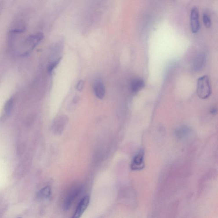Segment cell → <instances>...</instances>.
<instances>
[{
    "mask_svg": "<svg viewBox=\"0 0 218 218\" xmlns=\"http://www.w3.org/2000/svg\"><path fill=\"white\" fill-rule=\"evenodd\" d=\"M203 22L206 27L209 28L211 26V20L208 14L204 13L203 14Z\"/></svg>",
    "mask_w": 218,
    "mask_h": 218,
    "instance_id": "obj_14",
    "label": "cell"
},
{
    "mask_svg": "<svg viewBox=\"0 0 218 218\" xmlns=\"http://www.w3.org/2000/svg\"><path fill=\"white\" fill-rule=\"evenodd\" d=\"M13 100L12 98L9 99L4 106V110L7 115H9L11 112L13 106Z\"/></svg>",
    "mask_w": 218,
    "mask_h": 218,
    "instance_id": "obj_12",
    "label": "cell"
},
{
    "mask_svg": "<svg viewBox=\"0 0 218 218\" xmlns=\"http://www.w3.org/2000/svg\"><path fill=\"white\" fill-rule=\"evenodd\" d=\"M93 90L95 96L100 99H102L105 95V88L104 84L100 80L95 81L93 84Z\"/></svg>",
    "mask_w": 218,
    "mask_h": 218,
    "instance_id": "obj_8",
    "label": "cell"
},
{
    "mask_svg": "<svg viewBox=\"0 0 218 218\" xmlns=\"http://www.w3.org/2000/svg\"><path fill=\"white\" fill-rule=\"evenodd\" d=\"M44 38L43 34L41 32L32 34L27 37L23 44V50L22 55L26 56L33 50Z\"/></svg>",
    "mask_w": 218,
    "mask_h": 218,
    "instance_id": "obj_2",
    "label": "cell"
},
{
    "mask_svg": "<svg viewBox=\"0 0 218 218\" xmlns=\"http://www.w3.org/2000/svg\"><path fill=\"white\" fill-rule=\"evenodd\" d=\"M83 85H84L83 81L82 80L79 81L78 82L76 85V89L79 91H81L83 89Z\"/></svg>",
    "mask_w": 218,
    "mask_h": 218,
    "instance_id": "obj_15",
    "label": "cell"
},
{
    "mask_svg": "<svg viewBox=\"0 0 218 218\" xmlns=\"http://www.w3.org/2000/svg\"><path fill=\"white\" fill-rule=\"evenodd\" d=\"M190 27L192 33H196L200 29L199 12L198 8L194 7L192 8L190 12Z\"/></svg>",
    "mask_w": 218,
    "mask_h": 218,
    "instance_id": "obj_5",
    "label": "cell"
},
{
    "mask_svg": "<svg viewBox=\"0 0 218 218\" xmlns=\"http://www.w3.org/2000/svg\"><path fill=\"white\" fill-rule=\"evenodd\" d=\"M82 188L80 186H75L70 189L65 196L62 202L63 209L68 210L70 208L79 195L81 193Z\"/></svg>",
    "mask_w": 218,
    "mask_h": 218,
    "instance_id": "obj_3",
    "label": "cell"
},
{
    "mask_svg": "<svg viewBox=\"0 0 218 218\" xmlns=\"http://www.w3.org/2000/svg\"><path fill=\"white\" fill-rule=\"evenodd\" d=\"M61 60V58L58 59L57 60L54 61L49 64L48 67V71L50 74L52 72L54 69L57 67Z\"/></svg>",
    "mask_w": 218,
    "mask_h": 218,
    "instance_id": "obj_13",
    "label": "cell"
},
{
    "mask_svg": "<svg viewBox=\"0 0 218 218\" xmlns=\"http://www.w3.org/2000/svg\"></svg>",
    "mask_w": 218,
    "mask_h": 218,
    "instance_id": "obj_16",
    "label": "cell"
},
{
    "mask_svg": "<svg viewBox=\"0 0 218 218\" xmlns=\"http://www.w3.org/2000/svg\"><path fill=\"white\" fill-rule=\"evenodd\" d=\"M206 61V57L204 52L198 53L194 57L192 63V68L193 70L198 72L204 68Z\"/></svg>",
    "mask_w": 218,
    "mask_h": 218,
    "instance_id": "obj_6",
    "label": "cell"
},
{
    "mask_svg": "<svg viewBox=\"0 0 218 218\" xmlns=\"http://www.w3.org/2000/svg\"><path fill=\"white\" fill-rule=\"evenodd\" d=\"M51 195V189L50 186H46L42 188L37 193L38 199H46L50 197Z\"/></svg>",
    "mask_w": 218,
    "mask_h": 218,
    "instance_id": "obj_11",
    "label": "cell"
},
{
    "mask_svg": "<svg viewBox=\"0 0 218 218\" xmlns=\"http://www.w3.org/2000/svg\"><path fill=\"white\" fill-rule=\"evenodd\" d=\"M144 167V152L143 150H140L133 158L131 169L133 170H139L143 169Z\"/></svg>",
    "mask_w": 218,
    "mask_h": 218,
    "instance_id": "obj_4",
    "label": "cell"
},
{
    "mask_svg": "<svg viewBox=\"0 0 218 218\" xmlns=\"http://www.w3.org/2000/svg\"><path fill=\"white\" fill-rule=\"evenodd\" d=\"M190 128L187 126H180L175 130V135L178 139L184 140L188 138L191 134Z\"/></svg>",
    "mask_w": 218,
    "mask_h": 218,
    "instance_id": "obj_9",
    "label": "cell"
},
{
    "mask_svg": "<svg viewBox=\"0 0 218 218\" xmlns=\"http://www.w3.org/2000/svg\"><path fill=\"white\" fill-rule=\"evenodd\" d=\"M90 200L89 196H86L83 198L78 204L75 213L72 218H80L88 206Z\"/></svg>",
    "mask_w": 218,
    "mask_h": 218,
    "instance_id": "obj_7",
    "label": "cell"
},
{
    "mask_svg": "<svg viewBox=\"0 0 218 218\" xmlns=\"http://www.w3.org/2000/svg\"><path fill=\"white\" fill-rule=\"evenodd\" d=\"M197 91L198 96L202 99H207L210 96L211 88L208 76L203 75L198 79Z\"/></svg>",
    "mask_w": 218,
    "mask_h": 218,
    "instance_id": "obj_1",
    "label": "cell"
},
{
    "mask_svg": "<svg viewBox=\"0 0 218 218\" xmlns=\"http://www.w3.org/2000/svg\"><path fill=\"white\" fill-rule=\"evenodd\" d=\"M144 85L145 83L143 80L140 79H135L131 83V90L132 92H137L143 89Z\"/></svg>",
    "mask_w": 218,
    "mask_h": 218,
    "instance_id": "obj_10",
    "label": "cell"
}]
</instances>
